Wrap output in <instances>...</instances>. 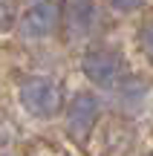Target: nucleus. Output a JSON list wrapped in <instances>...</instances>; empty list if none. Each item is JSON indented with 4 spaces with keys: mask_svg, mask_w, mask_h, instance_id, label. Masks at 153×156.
<instances>
[{
    "mask_svg": "<svg viewBox=\"0 0 153 156\" xmlns=\"http://www.w3.org/2000/svg\"><path fill=\"white\" fill-rule=\"evenodd\" d=\"M61 87H58L52 78H43V75H35V78H26L20 84V104L26 113H32L35 119H49L61 110Z\"/></svg>",
    "mask_w": 153,
    "mask_h": 156,
    "instance_id": "obj_1",
    "label": "nucleus"
},
{
    "mask_svg": "<svg viewBox=\"0 0 153 156\" xmlns=\"http://www.w3.org/2000/svg\"><path fill=\"white\" fill-rule=\"evenodd\" d=\"M81 69L98 87H113L116 81L124 73V58L116 49H107V46H98V49H90L81 61Z\"/></svg>",
    "mask_w": 153,
    "mask_h": 156,
    "instance_id": "obj_2",
    "label": "nucleus"
},
{
    "mask_svg": "<svg viewBox=\"0 0 153 156\" xmlns=\"http://www.w3.org/2000/svg\"><path fill=\"white\" fill-rule=\"evenodd\" d=\"M58 26H61V0H38L20 17V35L35 41L49 38Z\"/></svg>",
    "mask_w": 153,
    "mask_h": 156,
    "instance_id": "obj_3",
    "label": "nucleus"
},
{
    "mask_svg": "<svg viewBox=\"0 0 153 156\" xmlns=\"http://www.w3.org/2000/svg\"><path fill=\"white\" fill-rule=\"evenodd\" d=\"M98 12L92 0H64L61 3V23L64 32H67V41H81L96 29Z\"/></svg>",
    "mask_w": 153,
    "mask_h": 156,
    "instance_id": "obj_4",
    "label": "nucleus"
},
{
    "mask_svg": "<svg viewBox=\"0 0 153 156\" xmlns=\"http://www.w3.org/2000/svg\"><path fill=\"white\" fill-rule=\"evenodd\" d=\"M98 119V101L96 95L90 93H81L72 98V104H69L67 110V130L72 139H87L92 130V124H96Z\"/></svg>",
    "mask_w": 153,
    "mask_h": 156,
    "instance_id": "obj_5",
    "label": "nucleus"
},
{
    "mask_svg": "<svg viewBox=\"0 0 153 156\" xmlns=\"http://www.w3.org/2000/svg\"><path fill=\"white\" fill-rule=\"evenodd\" d=\"M136 44H139V49H142V55L153 64V20H150V23H144V26L139 29Z\"/></svg>",
    "mask_w": 153,
    "mask_h": 156,
    "instance_id": "obj_6",
    "label": "nucleus"
},
{
    "mask_svg": "<svg viewBox=\"0 0 153 156\" xmlns=\"http://www.w3.org/2000/svg\"><path fill=\"white\" fill-rule=\"evenodd\" d=\"M12 20H15L12 3H9V0H0V32H3V29H9V26H12Z\"/></svg>",
    "mask_w": 153,
    "mask_h": 156,
    "instance_id": "obj_7",
    "label": "nucleus"
},
{
    "mask_svg": "<svg viewBox=\"0 0 153 156\" xmlns=\"http://www.w3.org/2000/svg\"><path fill=\"white\" fill-rule=\"evenodd\" d=\"M110 6H113L116 12H136L144 6V0H107Z\"/></svg>",
    "mask_w": 153,
    "mask_h": 156,
    "instance_id": "obj_8",
    "label": "nucleus"
},
{
    "mask_svg": "<svg viewBox=\"0 0 153 156\" xmlns=\"http://www.w3.org/2000/svg\"><path fill=\"white\" fill-rule=\"evenodd\" d=\"M150 156H153V153H150Z\"/></svg>",
    "mask_w": 153,
    "mask_h": 156,
    "instance_id": "obj_9",
    "label": "nucleus"
}]
</instances>
